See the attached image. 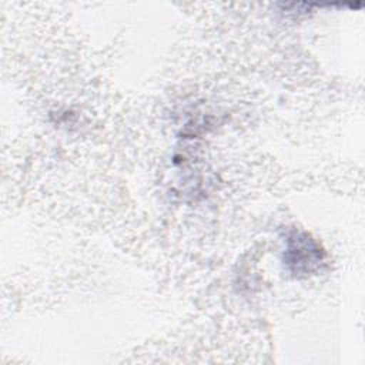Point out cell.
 Returning <instances> with one entry per match:
<instances>
[{"label":"cell","mask_w":365,"mask_h":365,"mask_svg":"<svg viewBox=\"0 0 365 365\" xmlns=\"http://www.w3.org/2000/svg\"><path fill=\"white\" fill-rule=\"evenodd\" d=\"M285 262L294 274H309L322 262V251L307 234L292 231L287 237Z\"/></svg>","instance_id":"6da1fadb"}]
</instances>
